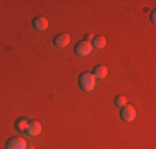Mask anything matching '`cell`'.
<instances>
[{
	"label": "cell",
	"instance_id": "30bf717a",
	"mask_svg": "<svg viewBox=\"0 0 156 149\" xmlns=\"http://www.w3.org/2000/svg\"><path fill=\"white\" fill-rule=\"evenodd\" d=\"M106 47V38L105 36H93V40H91V48H95V50H101V48Z\"/></svg>",
	"mask_w": 156,
	"mask_h": 149
},
{
	"label": "cell",
	"instance_id": "7c38bea8",
	"mask_svg": "<svg viewBox=\"0 0 156 149\" xmlns=\"http://www.w3.org/2000/svg\"><path fill=\"white\" fill-rule=\"evenodd\" d=\"M154 15H156V13H154V10H153V12L150 13V20L153 22V23H154V22H156V17H154Z\"/></svg>",
	"mask_w": 156,
	"mask_h": 149
},
{
	"label": "cell",
	"instance_id": "3957f363",
	"mask_svg": "<svg viewBox=\"0 0 156 149\" xmlns=\"http://www.w3.org/2000/svg\"><path fill=\"white\" fill-rule=\"evenodd\" d=\"M91 43H88V42H80V43H76V47H75V53L78 55V57H88V55L91 53Z\"/></svg>",
	"mask_w": 156,
	"mask_h": 149
},
{
	"label": "cell",
	"instance_id": "277c9868",
	"mask_svg": "<svg viewBox=\"0 0 156 149\" xmlns=\"http://www.w3.org/2000/svg\"><path fill=\"white\" fill-rule=\"evenodd\" d=\"M27 141L23 137H12L7 141V149H27Z\"/></svg>",
	"mask_w": 156,
	"mask_h": 149
},
{
	"label": "cell",
	"instance_id": "5b68a950",
	"mask_svg": "<svg viewBox=\"0 0 156 149\" xmlns=\"http://www.w3.org/2000/svg\"><path fill=\"white\" fill-rule=\"evenodd\" d=\"M42 124H40V121H30V124H28V129H27V136L30 137H37L40 136V133H42Z\"/></svg>",
	"mask_w": 156,
	"mask_h": 149
},
{
	"label": "cell",
	"instance_id": "8992f818",
	"mask_svg": "<svg viewBox=\"0 0 156 149\" xmlns=\"http://www.w3.org/2000/svg\"><path fill=\"white\" fill-rule=\"evenodd\" d=\"M33 28H35L38 33L45 32V30L48 28V20L45 17H37L35 20H33Z\"/></svg>",
	"mask_w": 156,
	"mask_h": 149
},
{
	"label": "cell",
	"instance_id": "7a4b0ae2",
	"mask_svg": "<svg viewBox=\"0 0 156 149\" xmlns=\"http://www.w3.org/2000/svg\"><path fill=\"white\" fill-rule=\"evenodd\" d=\"M121 119H123L125 123H133L136 118V109L131 106V104H126V106L121 108Z\"/></svg>",
	"mask_w": 156,
	"mask_h": 149
},
{
	"label": "cell",
	"instance_id": "4fadbf2b",
	"mask_svg": "<svg viewBox=\"0 0 156 149\" xmlns=\"http://www.w3.org/2000/svg\"><path fill=\"white\" fill-rule=\"evenodd\" d=\"M91 40H93V33H88V35H87V40H85V42H88V43H90Z\"/></svg>",
	"mask_w": 156,
	"mask_h": 149
},
{
	"label": "cell",
	"instance_id": "8fae6325",
	"mask_svg": "<svg viewBox=\"0 0 156 149\" xmlns=\"http://www.w3.org/2000/svg\"><path fill=\"white\" fill-rule=\"evenodd\" d=\"M115 104H116V106L120 108V109H121L123 106H126V104H128V103H126V96H123V95H118L116 98H115Z\"/></svg>",
	"mask_w": 156,
	"mask_h": 149
},
{
	"label": "cell",
	"instance_id": "52a82bcc",
	"mask_svg": "<svg viewBox=\"0 0 156 149\" xmlns=\"http://www.w3.org/2000/svg\"><path fill=\"white\" fill-rule=\"evenodd\" d=\"M68 43H70V35L68 33H62V35H58L57 38L53 40V45L57 48H65V47H68Z\"/></svg>",
	"mask_w": 156,
	"mask_h": 149
},
{
	"label": "cell",
	"instance_id": "5bb4252c",
	"mask_svg": "<svg viewBox=\"0 0 156 149\" xmlns=\"http://www.w3.org/2000/svg\"><path fill=\"white\" fill-rule=\"evenodd\" d=\"M27 149H35V147H33V146H30V144H28V146H27Z\"/></svg>",
	"mask_w": 156,
	"mask_h": 149
},
{
	"label": "cell",
	"instance_id": "9c48e42d",
	"mask_svg": "<svg viewBox=\"0 0 156 149\" xmlns=\"http://www.w3.org/2000/svg\"><path fill=\"white\" fill-rule=\"evenodd\" d=\"M93 76L96 78V80H103V78H106V76H108V68L103 66V65H98L93 70Z\"/></svg>",
	"mask_w": 156,
	"mask_h": 149
},
{
	"label": "cell",
	"instance_id": "ba28073f",
	"mask_svg": "<svg viewBox=\"0 0 156 149\" xmlns=\"http://www.w3.org/2000/svg\"><path fill=\"white\" fill-rule=\"evenodd\" d=\"M28 124H30V121H28L27 118H18L17 123H15V129L18 133H27Z\"/></svg>",
	"mask_w": 156,
	"mask_h": 149
},
{
	"label": "cell",
	"instance_id": "6da1fadb",
	"mask_svg": "<svg viewBox=\"0 0 156 149\" xmlns=\"http://www.w3.org/2000/svg\"><path fill=\"white\" fill-rule=\"evenodd\" d=\"M78 85L83 91H93L96 86V78L93 76V73H83L78 78Z\"/></svg>",
	"mask_w": 156,
	"mask_h": 149
}]
</instances>
